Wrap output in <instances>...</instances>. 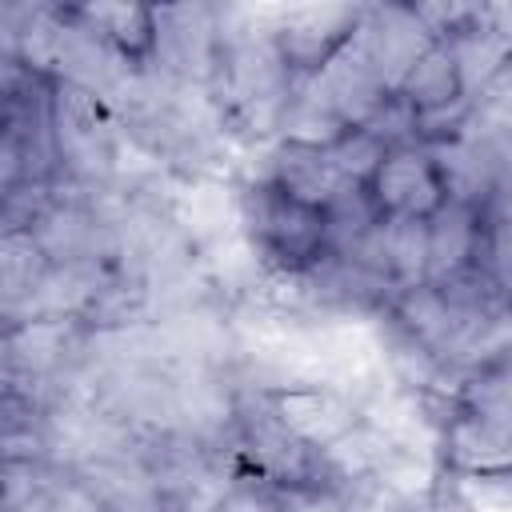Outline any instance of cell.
Wrapping results in <instances>:
<instances>
[{
	"mask_svg": "<svg viewBox=\"0 0 512 512\" xmlns=\"http://www.w3.org/2000/svg\"><path fill=\"white\" fill-rule=\"evenodd\" d=\"M240 228L272 276H304L328 252V212L288 196L268 176L244 184Z\"/></svg>",
	"mask_w": 512,
	"mask_h": 512,
	"instance_id": "6da1fadb",
	"label": "cell"
},
{
	"mask_svg": "<svg viewBox=\"0 0 512 512\" xmlns=\"http://www.w3.org/2000/svg\"><path fill=\"white\" fill-rule=\"evenodd\" d=\"M232 460L244 484L268 488V492H308L324 488L320 480V452H312L304 440H296L260 396H248L232 412Z\"/></svg>",
	"mask_w": 512,
	"mask_h": 512,
	"instance_id": "7a4b0ae2",
	"label": "cell"
},
{
	"mask_svg": "<svg viewBox=\"0 0 512 512\" xmlns=\"http://www.w3.org/2000/svg\"><path fill=\"white\" fill-rule=\"evenodd\" d=\"M360 20H364V4L284 8L268 24V44L292 80H312L356 40Z\"/></svg>",
	"mask_w": 512,
	"mask_h": 512,
	"instance_id": "3957f363",
	"label": "cell"
},
{
	"mask_svg": "<svg viewBox=\"0 0 512 512\" xmlns=\"http://www.w3.org/2000/svg\"><path fill=\"white\" fill-rule=\"evenodd\" d=\"M436 468L460 476L512 472V416L448 400L436 424Z\"/></svg>",
	"mask_w": 512,
	"mask_h": 512,
	"instance_id": "277c9868",
	"label": "cell"
},
{
	"mask_svg": "<svg viewBox=\"0 0 512 512\" xmlns=\"http://www.w3.org/2000/svg\"><path fill=\"white\" fill-rule=\"evenodd\" d=\"M364 192L384 220H432L448 204L440 164L424 144L388 148Z\"/></svg>",
	"mask_w": 512,
	"mask_h": 512,
	"instance_id": "5b68a950",
	"label": "cell"
},
{
	"mask_svg": "<svg viewBox=\"0 0 512 512\" xmlns=\"http://www.w3.org/2000/svg\"><path fill=\"white\" fill-rule=\"evenodd\" d=\"M256 396L312 452L332 448L336 440H344L364 424L360 408L328 384H268V388H256Z\"/></svg>",
	"mask_w": 512,
	"mask_h": 512,
	"instance_id": "8992f818",
	"label": "cell"
},
{
	"mask_svg": "<svg viewBox=\"0 0 512 512\" xmlns=\"http://www.w3.org/2000/svg\"><path fill=\"white\" fill-rule=\"evenodd\" d=\"M356 44L368 56V64L380 72V80L400 92L416 60L428 52L432 36L420 24L412 4H364V20L356 28Z\"/></svg>",
	"mask_w": 512,
	"mask_h": 512,
	"instance_id": "52a82bcc",
	"label": "cell"
},
{
	"mask_svg": "<svg viewBox=\"0 0 512 512\" xmlns=\"http://www.w3.org/2000/svg\"><path fill=\"white\" fill-rule=\"evenodd\" d=\"M64 16L84 28L92 40H100L112 56H120L132 68L156 64L160 44V12L148 4H68Z\"/></svg>",
	"mask_w": 512,
	"mask_h": 512,
	"instance_id": "ba28073f",
	"label": "cell"
},
{
	"mask_svg": "<svg viewBox=\"0 0 512 512\" xmlns=\"http://www.w3.org/2000/svg\"><path fill=\"white\" fill-rule=\"evenodd\" d=\"M484 208L448 200L428 220V284H456L480 268L484 252Z\"/></svg>",
	"mask_w": 512,
	"mask_h": 512,
	"instance_id": "9c48e42d",
	"label": "cell"
},
{
	"mask_svg": "<svg viewBox=\"0 0 512 512\" xmlns=\"http://www.w3.org/2000/svg\"><path fill=\"white\" fill-rule=\"evenodd\" d=\"M312 80L324 88V96L332 100V108L344 116L348 128H368V124L388 108V100L396 96V92L380 80V72L368 64V56L360 52L356 40H352L320 76H312Z\"/></svg>",
	"mask_w": 512,
	"mask_h": 512,
	"instance_id": "30bf717a",
	"label": "cell"
},
{
	"mask_svg": "<svg viewBox=\"0 0 512 512\" xmlns=\"http://www.w3.org/2000/svg\"><path fill=\"white\" fill-rule=\"evenodd\" d=\"M268 180L280 184L288 196L312 204V208H332L352 184L336 172V164L328 160V152H316V148H300V144H280L272 148L268 156Z\"/></svg>",
	"mask_w": 512,
	"mask_h": 512,
	"instance_id": "8fae6325",
	"label": "cell"
},
{
	"mask_svg": "<svg viewBox=\"0 0 512 512\" xmlns=\"http://www.w3.org/2000/svg\"><path fill=\"white\" fill-rule=\"evenodd\" d=\"M344 132H348V124L332 108L324 88L316 80H292V88L284 96V108H280V120H276L280 144H300V148L328 152Z\"/></svg>",
	"mask_w": 512,
	"mask_h": 512,
	"instance_id": "7c38bea8",
	"label": "cell"
},
{
	"mask_svg": "<svg viewBox=\"0 0 512 512\" xmlns=\"http://www.w3.org/2000/svg\"><path fill=\"white\" fill-rule=\"evenodd\" d=\"M452 60H456V72H460V84H464V96L476 100L504 64H512V40H504L488 20H484V4H480V16L460 28L452 40H444Z\"/></svg>",
	"mask_w": 512,
	"mask_h": 512,
	"instance_id": "4fadbf2b",
	"label": "cell"
},
{
	"mask_svg": "<svg viewBox=\"0 0 512 512\" xmlns=\"http://www.w3.org/2000/svg\"><path fill=\"white\" fill-rule=\"evenodd\" d=\"M416 116L420 112H436V108H448L456 100H468L464 96V84H460V72H456V60L448 52V44L432 40L428 52L416 60V68L408 72V80L400 84L396 92Z\"/></svg>",
	"mask_w": 512,
	"mask_h": 512,
	"instance_id": "5bb4252c",
	"label": "cell"
},
{
	"mask_svg": "<svg viewBox=\"0 0 512 512\" xmlns=\"http://www.w3.org/2000/svg\"><path fill=\"white\" fill-rule=\"evenodd\" d=\"M428 504L436 512H512V472L504 476H460L436 472Z\"/></svg>",
	"mask_w": 512,
	"mask_h": 512,
	"instance_id": "9a60e30c",
	"label": "cell"
},
{
	"mask_svg": "<svg viewBox=\"0 0 512 512\" xmlns=\"http://www.w3.org/2000/svg\"><path fill=\"white\" fill-rule=\"evenodd\" d=\"M384 268L396 288L428 284V220H384Z\"/></svg>",
	"mask_w": 512,
	"mask_h": 512,
	"instance_id": "2e32d148",
	"label": "cell"
},
{
	"mask_svg": "<svg viewBox=\"0 0 512 512\" xmlns=\"http://www.w3.org/2000/svg\"><path fill=\"white\" fill-rule=\"evenodd\" d=\"M388 156V144L372 132V128H348L332 148H328V160L336 164V172L348 180V184H368L372 172L380 168V160Z\"/></svg>",
	"mask_w": 512,
	"mask_h": 512,
	"instance_id": "e0dca14e",
	"label": "cell"
},
{
	"mask_svg": "<svg viewBox=\"0 0 512 512\" xmlns=\"http://www.w3.org/2000/svg\"><path fill=\"white\" fill-rule=\"evenodd\" d=\"M484 252H480V276L492 284L496 300L512 312V220L484 212Z\"/></svg>",
	"mask_w": 512,
	"mask_h": 512,
	"instance_id": "ac0fdd59",
	"label": "cell"
},
{
	"mask_svg": "<svg viewBox=\"0 0 512 512\" xmlns=\"http://www.w3.org/2000/svg\"><path fill=\"white\" fill-rule=\"evenodd\" d=\"M476 116L512 136V64H504L496 80L476 96Z\"/></svg>",
	"mask_w": 512,
	"mask_h": 512,
	"instance_id": "d6986e66",
	"label": "cell"
}]
</instances>
